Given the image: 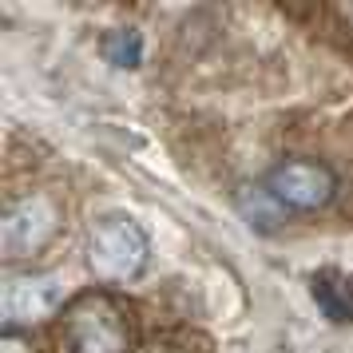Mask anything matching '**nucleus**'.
Wrapping results in <instances>:
<instances>
[{
	"label": "nucleus",
	"instance_id": "f257e3e1",
	"mask_svg": "<svg viewBox=\"0 0 353 353\" xmlns=\"http://www.w3.org/2000/svg\"><path fill=\"white\" fill-rule=\"evenodd\" d=\"M151 262V239L131 214H103L88 230V266L103 282H131Z\"/></svg>",
	"mask_w": 353,
	"mask_h": 353
},
{
	"label": "nucleus",
	"instance_id": "7ed1b4c3",
	"mask_svg": "<svg viewBox=\"0 0 353 353\" xmlns=\"http://www.w3.org/2000/svg\"><path fill=\"white\" fill-rule=\"evenodd\" d=\"M262 191L270 194L282 210H294V214H310V210H321L334 203L337 194V171L321 159H282L274 163L266 179H262Z\"/></svg>",
	"mask_w": 353,
	"mask_h": 353
},
{
	"label": "nucleus",
	"instance_id": "0eeeda50",
	"mask_svg": "<svg viewBox=\"0 0 353 353\" xmlns=\"http://www.w3.org/2000/svg\"><path fill=\"white\" fill-rule=\"evenodd\" d=\"M0 353H32V341L20 334V330H4V337H0Z\"/></svg>",
	"mask_w": 353,
	"mask_h": 353
},
{
	"label": "nucleus",
	"instance_id": "423d86ee",
	"mask_svg": "<svg viewBox=\"0 0 353 353\" xmlns=\"http://www.w3.org/2000/svg\"><path fill=\"white\" fill-rule=\"evenodd\" d=\"M314 302L334 321H353V274H318Z\"/></svg>",
	"mask_w": 353,
	"mask_h": 353
},
{
	"label": "nucleus",
	"instance_id": "f03ea898",
	"mask_svg": "<svg viewBox=\"0 0 353 353\" xmlns=\"http://www.w3.org/2000/svg\"><path fill=\"white\" fill-rule=\"evenodd\" d=\"M68 353H131V325L123 305L108 294H83L64 321Z\"/></svg>",
	"mask_w": 353,
	"mask_h": 353
},
{
	"label": "nucleus",
	"instance_id": "39448f33",
	"mask_svg": "<svg viewBox=\"0 0 353 353\" xmlns=\"http://www.w3.org/2000/svg\"><path fill=\"white\" fill-rule=\"evenodd\" d=\"M0 305H4L8 330L36 325V321L52 318L64 305V278H56V274H17V278H8Z\"/></svg>",
	"mask_w": 353,
	"mask_h": 353
},
{
	"label": "nucleus",
	"instance_id": "20e7f679",
	"mask_svg": "<svg viewBox=\"0 0 353 353\" xmlns=\"http://www.w3.org/2000/svg\"><path fill=\"white\" fill-rule=\"evenodd\" d=\"M60 230V210L48 194H24L17 203H8L0 219V246L8 258H28L44 250Z\"/></svg>",
	"mask_w": 353,
	"mask_h": 353
}]
</instances>
